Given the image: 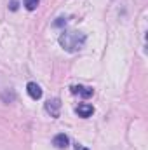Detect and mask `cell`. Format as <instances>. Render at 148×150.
I'll list each match as a JSON object with an SVG mask.
<instances>
[{"mask_svg":"<svg viewBox=\"0 0 148 150\" xmlns=\"http://www.w3.org/2000/svg\"><path fill=\"white\" fill-rule=\"evenodd\" d=\"M72 93H75V94H77V93H80L82 96H85V98H87V96H91V94H92V89H91V87H82V86H73V87H72Z\"/></svg>","mask_w":148,"mask_h":150,"instance_id":"8992f818","label":"cell"},{"mask_svg":"<svg viewBox=\"0 0 148 150\" xmlns=\"http://www.w3.org/2000/svg\"><path fill=\"white\" fill-rule=\"evenodd\" d=\"M26 91H28V94H30L33 100H38V98L42 96V89H40V86L35 84V82H30V84L26 86Z\"/></svg>","mask_w":148,"mask_h":150,"instance_id":"3957f363","label":"cell"},{"mask_svg":"<svg viewBox=\"0 0 148 150\" xmlns=\"http://www.w3.org/2000/svg\"><path fill=\"white\" fill-rule=\"evenodd\" d=\"M59 107H61L59 100H49V101L45 103V110L51 113L52 117H58V115H59Z\"/></svg>","mask_w":148,"mask_h":150,"instance_id":"7a4b0ae2","label":"cell"},{"mask_svg":"<svg viewBox=\"0 0 148 150\" xmlns=\"http://www.w3.org/2000/svg\"><path fill=\"white\" fill-rule=\"evenodd\" d=\"M38 2L40 0H25V7L28 9V11H35L38 5Z\"/></svg>","mask_w":148,"mask_h":150,"instance_id":"52a82bcc","label":"cell"},{"mask_svg":"<svg viewBox=\"0 0 148 150\" xmlns=\"http://www.w3.org/2000/svg\"><path fill=\"white\" fill-rule=\"evenodd\" d=\"M52 145L54 147H58V149H66L68 147V136L66 134H56L54 136V140H52Z\"/></svg>","mask_w":148,"mask_h":150,"instance_id":"277c9868","label":"cell"},{"mask_svg":"<svg viewBox=\"0 0 148 150\" xmlns=\"http://www.w3.org/2000/svg\"><path fill=\"white\" fill-rule=\"evenodd\" d=\"M84 35H78L77 32H65L61 37H59V42H61V45L66 49V51H77V49H80L82 47V44H84Z\"/></svg>","mask_w":148,"mask_h":150,"instance_id":"6da1fadb","label":"cell"},{"mask_svg":"<svg viewBox=\"0 0 148 150\" xmlns=\"http://www.w3.org/2000/svg\"><path fill=\"white\" fill-rule=\"evenodd\" d=\"M82 150H89V149H82Z\"/></svg>","mask_w":148,"mask_h":150,"instance_id":"ba28073f","label":"cell"},{"mask_svg":"<svg viewBox=\"0 0 148 150\" xmlns=\"http://www.w3.org/2000/svg\"><path fill=\"white\" fill-rule=\"evenodd\" d=\"M94 112V108H92V105H87V103H80L78 107H77V113L80 115V117H91Z\"/></svg>","mask_w":148,"mask_h":150,"instance_id":"5b68a950","label":"cell"}]
</instances>
